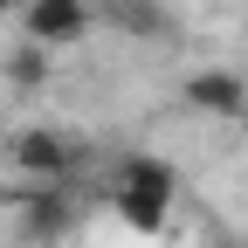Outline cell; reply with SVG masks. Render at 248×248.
Listing matches in <instances>:
<instances>
[{
  "instance_id": "cell-1",
  "label": "cell",
  "mask_w": 248,
  "mask_h": 248,
  "mask_svg": "<svg viewBox=\"0 0 248 248\" xmlns=\"http://www.w3.org/2000/svg\"><path fill=\"white\" fill-rule=\"evenodd\" d=\"M179 200V172L166 159H152V152H131V159L117 166V214L131 221L138 234H159L166 214Z\"/></svg>"
},
{
  "instance_id": "cell-2",
  "label": "cell",
  "mask_w": 248,
  "mask_h": 248,
  "mask_svg": "<svg viewBox=\"0 0 248 248\" xmlns=\"http://www.w3.org/2000/svg\"><path fill=\"white\" fill-rule=\"evenodd\" d=\"M7 159L21 166V179H48V186H62V179H76L83 172V138H69V131H55V124H28V131H14L7 138Z\"/></svg>"
},
{
  "instance_id": "cell-3",
  "label": "cell",
  "mask_w": 248,
  "mask_h": 248,
  "mask_svg": "<svg viewBox=\"0 0 248 248\" xmlns=\"http://www.w3.org/2000/svg\"><path fill=\"white\" fill-rule=\"evenodd\" d=\"M14 207H21V241H42V248L69 241L76 221H83V200H76V186H69V179H62V186L28 179L21 193H14Z\"/></svg>"
},
{
  "instance_id": "cell-4",
  "label": "cell",
  "mask_w": 248,
  "mask_h": 248,
  "mask_svg": "<svg viewBox=\"0 0 248 248\" xmlns=\"http://www.w3.org/2000/svg\"><path fill=\"white\" fill-rule=\"evenodd\" d=\"M97 21H104V14L90 7V0H28L21 35H28V42H42V48H76Z\"/></svg>"
},
{
  "instance_id": "cell-5",
  "label": "cell",
  "mask_w": 248,
  "mask_h": 248,
  "mask_svg": "<svg viewBox=\"0 0 248 248\" xmlns=\"http://www.w3.org/2000/svg\"><path fill=\"white\" fill-rule=\"evenodd\" d=\"M179 104L214 117V124H248V83L234 69H193L179 83Z\"/></svg>"
},
{
  "instance_id": "cell-6",
  "label": "cell",
  "mask_w": 248,
  "mask_h": 248,
  "mask_svg": "<svg viewBox=\"0 0 248 248\" xmlns=\"http://www.w3.org/2000/svg\"><path fill=\"white\" fill-rule=\"evenodd\" d=\"M104 21H110V28H124V35H138V42H166V35H172V21H166L159 0H110Z\"/></svg>"
},
{
  "instance_id": "cell-7",
  "label": "cell",
  "mask_w": 248,
  "mask_h": 248,
  "mask_svg": "<svg viewBox=\"0 0 248 248\" xmlns=\"http://www.w3.org/2000/svg\"><path fill=\"white\" fill-rule=\"evenodd\" d=\"M48 55H55V48H42V42L21 35V42L7 48V83H14V90H42V83H48Z\"/></svg>"
},
{
  "instance_id": "cell-8",
  "label": "cell",
  "mask_w": 248,
  "mask_h": 248,
  "mask_svg": "<svg viewBox=\"0 0 248 248\" xmlns=\"http://www.w3.org/2000/svg\"><path fill=\"white\" fill-rule=\"evenodd\" d=\"M28 14V0H0V21H21Z\"/></svg>"
},
{
  "instance_id": "cell-9",
  "label": "cell",
  "mask_w": 248,
  "mask_h": 248,
  "mask_svg": "<svg viewBox=\"0 0 248 248\" xmlns=\"http://www.w3.org/2000/svg\"><path fill=\"white\" fill-rule=\"evenodd\" d=\"M55 248H76V241H55Z\"/></svg>"
},
{
  "instance_id": "cell-10",
  "label": "cell",
  "mask_w": 248,
  "mask_h": 248,
  "mask_svg": "<svg viewBox=\"0 0 248 248\" xmlns=\"http://www.w3.org/2000/svg\"><path fill=\"white\" fill-rule=\"evenodd\" d=\"M14 248H28V241H14Z\"/></svg>"
}]
</instances>
